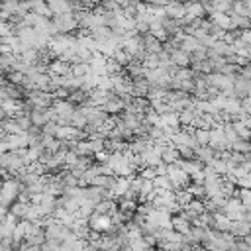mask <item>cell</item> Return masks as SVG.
<instances>
[{
    "label": "cell",
    "mask_w": 251,
    "mask_h": 251,
    "mask_svg": "<svg viewBox=\"0 0 251 251\" xmlns=\"http://www.w3.org/2000/svg\"><path fill=\"white\" fill-rule=\"evenodd\" d=\"M143 65H145L147 69H157V67H161V57H159L157 53H147Z\"/></svg>",
    "instance_id": "32"
},
{
    "label": "cell",
    "mask_w": 251,
    "mask_h": 251,
    "mask_svg": "<svg viewBox=\"0 0 251 251\" xmlns=\"http://www.w3.org/2000/svg\"><path fill=\"white\" fill-rule=\"evenodd\" d=\"M59 127H61V126H59L57 122H53V120H51V122H47V124H45L41 129H43V133H45V135H55V137H57Z\"/></svg>",
    "instance_id": "34"
},
{
    "label": "cell",
    "mask_w": 251,
    "mask_h": 251,
    "mask_svg": "<svg viewBox=\"0 0 251 251\" xmlns=\"http://www.w3.org/2000/svg\"><path fill=\"white\" fill-rule=\"evenodd\" d=\"M233 127H235V131H237V135H239L241 139H251V127L245 126L241 120H235V122H233Z\"/></svg>",
    "instance_id": "29"
},
{
    "label": "cell",
    "mask_w": 251,
    "mask_h": 251,
    "mask_svg": "<svg viewBox=\"0 0 251 251\" xmlns=\"http://www.w3.org/2000/svg\"><path fill=\"white\" fill-rule=\"evenodd\" d=\"M53 108L57 110V114H59L61 118H71L78 106L73 104L69 98H61V100H55V102H53Z\"/></svg>",
    "instance_id": "9"
},
{
    "label": "cell",
    "mask_w": 251,
    "mask_h": 251,
    "mask_svg": "<svg viewBox=\"0 0 251 251\" xmlns=\"http://www.w3.org/2000/svg\"><path fill=\"white\" fill-rule=\"evenodd\" d=\"M245 212H247V208L243 206V202L239 200V196L229 198L227 204H226V208H224V214H226L229 220H233V222L243 220V218H245Z\"/></svg>",
    "instance_id": "4"
},
{
    "label": "cell",
    "mask_w": 251,
    "mask_h": 251,
    "mask_svg": "<svg viewBox=\"0 0 251 251\" xmlns=\"http://www.w3.org/2000/svg\"><path fill=\"white\" fill-rule=\"evenodd\" d=\"M151 90V82L145 78V76H135L131 80V94L135 98H145Z\"/></svg>",
    "instance_id": "7"
},
{
    "label": "cell",
    "mask_w": 251,
    "mask_h": 251,
    "mask_svg": "<svg viewBox=\"0 0 251 251\" xmlns=\"http://www.w3.org/2000/svg\"><path fill=\"white\" fill-rule=\"evenodd\" d=\"M198 47H202L200 39H196V37L190 35V33H186V35L178 41V49H182V51H186V53H192V51H196Z\"/></svg>",
    "instance_id": "17"
},
{
    "label": "cell",
    "mask_w": 251,
    "mask_h": 251,
    "mask_svg": "<svg viewBox=\"0 0 251 251\" xmlns=\"http://www.w3.org/2000/svg\"><path fill=\"white\" fill-rule=\"evenodd\" d=\"M210 147L216 151V153H224V151H231V145L226 137V131H224V126H218L214 129H210Z\"/></svg>",
    "instance_id": "2"
},
{
    "label": "cell",
    "mask_w": 251,
    "mask_h": 251,
    "mask_svg": "<svg viewBox=\"0 0 251 251\" xmlns=\"http://www.w3.org/2000/svg\"><path fill=\"white\" fill-rule=\"evenodd\" d=\"M241 39L245 43H251V27L249 29H241Z\"/></svg>",
    "instance_id": "38"
},
{
    "label": "cell",
    "mask_w": 251,
    "mask_h": 251,
    "mask_svg": "<svg viewBox=\"0 0 251 251\" xmlns=\"http://www.w3.org/2000/svg\"><path fill=\"white\" fill-rule=\"evenodd\" d=\"M116 2H118V4L122 6V8H126V6H127V4L131 2V0H116Z\"/></svg>",
    "instance_id": "39"
},
{
    "label": "cell",
    "mask_w": 251,
    "mask_h": 251,
    "mask_svg": "<svg viewBox=\"0 0 251 251\" xmlns=\"http://www.w3.org/2000/svg\"><path fill=\"white\" fill-rule=\"evenodd\" d=\"M231 151H237V153H251V139H237L231 143Z\"/></svg>",
    "instance_id": "27"
},
{
    "label": "cell",
    "mask_w": 251,
    "mask_h": 251,
    "mask_svg": "<svg viewBox=\"0 0 251 251\" xmlns=\"http://www.w3.org/2000/svg\"><path fill=\"white\" fill-rule=\"evenodd\" d=\"M129 190H131V176H118V182H116V186L112 190L114 198L118 200V198L126 196Z\"/></svg>",
    "instance_id": "14"
},
{
    "label": "cell",
    "mask_w": 251,
    "mask_h": 251,
    "mask_svg": "<svg viewBox=\"0 0 251 251\" xmlns=\"http://www.w3.org/2000/svg\"><path fill=\"white\" fill-rule=\"evenodd\" d=\"M71 73L75 76H86L90 73V65L88 63H73L71 65Z\"/></svg>",
    "instance_id": "30"
},
{
    "label": "cell",
    "mask_w": 251,
    "mask_h": 251,
    "mask_svg": "<svg viewBox=\"0 0 251 251\" xmlns=\"http://www.w3.org/2000/svg\"><path fill=\"white\" fill-rule=\"evenodd\" d=\"M165 14L169 18H175V20H182L186 16V4L184 2H178V0H169L165 4Z\"/></svg>",
    "instance_id": "6"
},
{
    "label": "cell",
    "mask_w": 251,
    "mask_h": 251,
    "mask_svg": "<svg viewBox=\"0 0 251 251\" xmlns=\"http://www.w3.org/2000/svg\"><path fill=\"white\" fill-rule=\"evenodd\" d=\"M167 92H169V88H163V86H151L147 98H149L151 102H159V100H165V98H167Z\"/></svg>",
    "instance_id": "26"
},
{
    "label": "cell",
    "mask_w": 251,
    "mask_h": 251,
    "mask_svg": "<svg viewBox=\"0 0 251 251\" xmlns=\"http://www.w3.org/2000/svg\"><path fill=\"white\" fill-rule=\"evenodd\" d=\"M194 137H196L198 145H210V129L194 127Z\"/></svg>",
    "instance_id": "28"
},
{
    "label": "cell",
    "mask_w": 251,
    "mask_h": 251,
    "mask_svg": "<svg viewBox=\"0 0 251 251\" xmlns=\"http://www.w3.org/2000/svg\"><path fill=\"white\" fill-rule=\"evenodd\" d=\"M149 251H167V249H163V247H153V249H149Z\"/></svg>",
    "instance_id": "40"
},
{
    "label": "cell",
    "mask_w": 251,
    "mask_h": 251,
    "mask_svg": "<svg viewBox=\"0 0 251 251\" xmlns=\"http://www.w3.org/2000/svg\"><path fill=\"white\" fill-rule=\"evenodd\" d=\"M216 155H218V153H216L210 145H200V147L196 149V159H198V161H202L204 165H208Z\"/></svg>",
    "instance_id": "20"
},
{
    "label": "cell",
    "mask_w": 251,
    "mask_h": 251,
    "mask_svg": "<svg viewBox=\"0 0 251 251\" xmlns=\"http://www.w3.org/2000/svg\"><path fill=\"white\" fill-rule=\"evenodd\" d=\"M75 2H78L82 8H88V10H92V8L96 6V2H98V0H75Z\"/></svg>",
    "instance_id": "37"
},
{
    "label": "cell",
    "mask_w": 251,
    "mask_h": 251,
    "mask_svg": "<svg viewBox=\"0 0 251 251\" xmlns=\"http://www.w3.org/2000/svg\"><path fill=\"white\" fill-rule=\"evenodd\" d=\"M86 124H88V118L82 114V110H80V108H76V110H75V114L71 116V126L84 129V127H86Z\"/></svg>",
    "instance_id": "25"
},
{
    "label": "cell",
    "mask_w": 251,
    "mask_h": 251,
    "mask_svg": "<svg viewBox=\"0 0 251 251\" xmlns=\"http://www.w3.org/2000/svg\"><path fill=\"white\" fill-rule=\"evenodd\" d=\"M102 108H104V110H106L110 116H120V114L126 110V102H124V100H122L118 94H114V96H112V98H110V100H108V102H106Z\"/></svg>",
    "instance_id": "11"
},
{
    "label": "cell",
    "mask_w": 251,
    "mask_h": 251,
    "mask_svg": "<svg viewBox=\"0 0 251 251\" xmlns=\"http://www.w3.org/2000/svg\"><path fill=\"white\" fill-rule=\"evenodd\" d=\"M214 216H216V229H220V231H231L233 229V220H229L224 212H218Z\"/></svg>",
    "instance_id": "22"
},
{
    "label": "cell",
    "mask_w": 251,
    "mask_h": 251,
    "mask_svg": "<svg viewBox=\"0 0 251 251\" xmlns=\"http://www.w3.org/2000/svg\"><path fill=\"white\" fill-rule=\"evenodd\" d=\"M239 200L247 210H251V188H239Z\"/></svg>",
    "instance_id": "35"
},
{
    "label": "cell",
    "mask_w": 251,
    "mask_h": 251,
    "mask_svg": "<svg viewBox=\"0 0 251 251\" xmlns=\"http://www.w3.org/2000/svg\"><path fill=\"white\" fill-rule=\"evenodd\" d=\"M173 229H176L178 233L186 235V233H190V229H192V222L180 212V214L173 216Z\"/></svg>",
    "instance_id": "12"
},
{
    "label": "cell",
    "mask_w": 251,
    "mask_h": 251,
    "mask_svg": "<svg viewBox=\"0 0 251 251\" xmlns=\"http://www.w3.org/2000/svg\"><path fill=\"white\" fill-rule=\"evenodd\" d=\"M198 116H202V112H200L194 104H190L188 108H184L182 112H178L180 126H184V127H194V122L198 120Z\"/></svg>",
    "instance_id": "5"
},
{
    "label": "cell",
    "mask_w": 251,
    "mask_h": 251,
    "mask_svg": "<svg viewBox=\"0 0 251 251\" xmlns=\"http://www.w3.org/2000/svg\"><path fill=\"white\" fill-rule=\"evenodd\" d=\"M192 200H194V196H192V194H190L186 188H180V190H176V202H178L182 208H186V206H188Z\"/></svg>",
    "instance_id": "31"
},
{
    "label": "cell",
    "mask_w": 251,
    "mask_h": 251,
    "mask_svg": "<svg viewBox=\"0 0 251 251\" xmlns=\"http://www.w3.org/2000/svg\"><path fill=\"white\" fill-rule=\"evenodd\" d=\"M210 20H212L216 25H220V27H224V29H227V31H231V29H233L231 16H229V14H226V12H214V14H210Z\"/></svg>",
    "instance_id": "16"
},
{
    "label": "cell",
    "mask_w": 251,
    "mask_h": 251,
    "mask_svg": "<svg viewBox=\"0 0 251 251\" xmlns=\"http://www.w3.org/2000/svg\"><path fill=\"white\" fill-rule=\"evenodd\" d=\"M190 57H192V63H200V61H204V59H208V47H198L196 51H192L190 53Z\"/></svg>",
    "instance_id": "33"
},
{
    "label": "cell",
    "mask_w": 251,
    "mask_h": 251,
    "mask_svg": "<svg viewBox=\"0 0 251 251\" xmlns=\"http://www.w3.org/2000/svg\"><path fill=\"white\" fill-rule=\"evenodd\" d=\"M98 175H100V165H92V167L86 169L84 175L80 176V186H90V184H94V180L98 178Z\"/></svg>",
    "instance_id": "19"
},
{
    "label": "cell",
    "mask_w": 251,
    "mask_h": 251,
    "mask_svg": "<svg viewBox=\"0 0 251 251\" xmlns=\"http://www.w3.org/2000/svg\"><path fill=\"white\" fill-rule=\"evenodd\" d=\"M25 98L33 104V108H51L53 102H55L53 92H45V90H39V88L27 90V96Z\"/></svg>",
    "instance_id": "3"
},
{
    "label": "cell",
    "mask_w": 251,
    "mask_h": 251,
    "mask_svg": "<svg viewBox=\"0 0 251 251\" xmlns=\"http://www.w3.org/2000/svg\"><path fill=\"white\" fill-rule=\"evenodd\" d=\"M53 24H55V27H57L59 33H71V31H75L76 27H80V25H78V20H76V16H75V12H65V14L53 16Z\"/></svg>",
    "instance_id": "1"
},
{
    "label": "cell",
    "mask_w": 251,
    "mask_h": 251,
    "mask_svg": "<svg viewBox=\"0 0 251 251\" xmlns=\"http://www.w3.org/2000/svg\"><path fill=\"white\" fill-rule=\"evenodd\" d=\"M141 41H143V47H145L147 53H157V55L163 51V45H165L161 39H157V37L151 35V33H143V35H141Z\"/></svg>",
    "instance_id": "10"
},
{
    "label": "cell",
    "mask_w": 251,
    "mask_h": 251,
    "mask_svg": "<svg viewBox=\"0 0 251 251\" xmlns=\"http://www.w3.org/2000/svg\"><path fill=\"white\" fill-rule=\"evenodd\" d=\"M69 71H71V63L65 61V59H61V57H55V59L49 63V75L61 76V75H67Z\"/></svg>",
    "instance_id": "13"
},
{
    "label": "cell",
    "mask_w": 251,
    "mask_h": 251,
    "mask_svg": "<svg viewBox=\"0 0 251 251\" xmlns=\"http://www.w3.org/2000/svg\"><path fill=\"white\" fill-rule=\"evenodd\" d=\"M186 4V18L190 20H202L204 16H208L206 12V6L198 0H190V2H184Z\"/></svg>",
    "instance_id": "8"
},
{
    "label": "cell",
    "mask_w": 251,
    "mask_h": 251,
    "mask_svg": "<svg viewBox=\"0 0 251 251\" xmlns=\"http://www.w3.org/2000/svg\"><path fill=\"white\" fill-rule=\"evenodd\" d=\"M112 57H114V59H116L124 69H126L129 63H133V61H135V59H133V55H131V53H127L124 47H118V49H116V53H114Z\"/></svg>",
    "instance_id": "24"
},
{
    "label": "cell",
    "mask_w": 251,
    "mask_h": 251,
    "mask_svg": "<svg viewBox=\"0 0 251 251\" xmlns=\"http://www.w3.org/2000/svg\"><path fill=\"white\" fill-rule=\"evenodd\" d=\"M139 175H141L145 180H155V178H157V169H155V167H143V169L139 171Z\"/></svg>",
    "instance_id": "36"
},
{
    "label": "cell",
    "mask_w": 251,
    "mask_h": 251,
    "mask_svg": "<svg viewBox=\"0 0 251 251\" xmlns=\"http://www.w3.org/2000/svg\"><path fill=\"white\" fill-rule=\"evenodd\" d=\"M161 157H163V161H165L167 165L178 163V161L182 159V157H180V151H178V149H176L173 143H171V145H167V147L163 149V155H161Z\"/></svg>",
    "instance_id": "18"
},
{
    "label": "cell",
    "mask_w": 251,
    "mask_h": 251,
    "mask_svg": "<svg viewBox=\"0 0 251 251\" xmlns=\"http://www.w3.org/2000/svg\"><path fill=\"white\" fill-rule=\"evenodd\" d=\"M29 206H31V202H20V200H16V202L12 204V208H10V212H12L16 218L25 220V216H27V212H29Z\"/></svg>",
    "instance_id": "21"
},
{
    "label": "cell",
    "mask_w": 251,
    "mask_h": 251,
    "mask_svg": "<svg viewBox=\"0 0 251 251\" xmlns=\"http://www.w3.org/2000/svg\"><path fill=\"white\" fill-rule=\"evenodd\" d=\"M137 206H139V200L137 198H118V208L122 212H137Z\"/></svg>",
    "instance_id": "23"
},
{
    "label": "cell",
    "mask_w": 251,
    "mask_h": 251,
    "mask_svg": "<svg viewBox=\"0 0 251 251\" xmlns=\"http://www.w3.org/2000/svg\"><path fill=\"white\" fill-rule=\"evenodd\" d=\"M29 118H31L33 126H39V127H43L47 122H51L49 120V108H33L29 112Z\"/></svg>",
    "instance_id": "15"
}]
</instances>
